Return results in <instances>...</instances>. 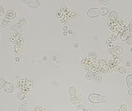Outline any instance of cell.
I'll list each match as a JSON object with an SVG mask.
<instances>
[{"label":"cell","instance_id":"obj_1","mask_svg":"<svg viewBox=\"0 0 132 111\" xmlns=\"http://www.w3.org/2000/svg\"><path fill=\"white\" fill-rule=\"evenodd\" d=\"M89 100L92 103H103L105 101V97L98 93H92L89 95Z\"/></svg>","mask_w":132,"mask_h":111},{"label":"cell","instance_id":"obj_2","mask_svg":"<svg viewBox=\"0 0 132 111\" xmlns=\"http://www.w3.org/2000/svg\"><path fill=\"white\" fill-rule=\"evenodd\" d=\"M30 82H31V81H28V80H23V81H20L19 82V84H18V86H19V89H21L22 91L21 92H28L29 90H30V86H28V84L30 83Z\"/></svg>","mask_w":132,"mask_h":111},{"label":"cell","instance_id":"obj_3","mask_svg":"<svg viewBox=\"0 0 132 111\" xmlns=\"http://www.w3.org/2000/svg\"><path fill=\"white\" fill-rule=\"evenodd\" d=\"M23 3L31 8H38L40 5V2L38 0H23Z\"/></svg>","mask_w":132,"mask_h":111},{"label":"cell","instance_id":"obj_4","mask_svg":"<svg viewBox=\"0 0 132 111\" xmlns=\"http://www.w3.org/2000/svg\"><path fill=\"white\" fill-rule=\"evenodd\" d=\"M87 15H88V17H91V18H94V17H97V16L99 15V9H91L90 10H88V12H87Z\"/></svg>","mask_w":132,"mask_h":111},{"label":"cell","instance_id":"obj_5","mask_svg":"<svg viewBox=\"0 0 132 111\" xmlns=\"http://www.w3.org/2000/svg\"><path fill=\"white\" fill-rule=\"evenodd\" d=\"M127 84L128 87V93L132 95V75H128L127 77Z\"/></svg>","mask_w":132,"mask_h":111},{"label":"cell","instance_id":"obj_6","mask_svg":"<svg viewBox=\"0 0 132 111\" xmlns=\"http://www.w3.org/2000/svg\"><path fill=\"white\" fill-rule=\"evenodd\" d=\"M117 17H118V15H117V12H115V11H112L109 13V20L110 21H115L117 19Z\"/></svg>","mask_w":132,"mask_h":111},{"label":"cell","instance_id":"obj_7","mask_svg":"<svg viewBox=\"0 0 132 111\" xmlns=\"http://www.w3.org/2000/svg\"><path fill=\"white\" fill-rule=\"evenodd\" d=\"M4 90L6 91L7 92H11L14 91V85L12 84V83H7V85H6V87L4 88Z\"/></svg>","mask_w":132,"mask_h":111},{"label":"cell","instance_id":"obj_8","mask_svg":"<svg viewBox=\"0 0 132 111\" xmlns=\"http://www.w3.org/2000/svg\"><path fill=\"white\" fill-rule=\"evenodd\" d=\"M130 35V32H129V30H126V31H124L122 32V34H121V39H122L123 41H126L128 36Z\"/></svg>","mask_w":132,"mask_h":111},{"label":"cell","instance_id":"obj_9","mask_svg":"<svg viewBox=\"0 0 132 111\" xmlns=\"http://www.w3.org/2000/svg\"><path fill=\"white\" fill-rule=\"evenodd\" d=\"M111 52L115 53L116 55H120V54H122L123 49H122V47H120V46H115V47H114L113 49L111 50Z\"/></svg>","mask_w":132,"mask_h":111},{"label":"cell","instance_id":"obj_10","mask_svg":"<svg viewBox=\"0 0 132 111\" xmlns=\"http://www.w3.org/2000/svg\"><path fill=\"white\" fill-rule=\"evenodd\" d=\"M15 16H16V13H15L13 10H9V11L6 13V18H8L9 19V18H15Z\"/></svg>","mask_w":132,"mask_h":111},{"label":"cell","instance_id":"obj_11","mask_svg":"<svg viewBox=\"0 0 132 111\" xmlns=\"http://www.w3.org/2000/svg\"><path fill=\"white\" fill-rule=\"evenodd\" d=\"M101 79H102V77H101V74L100 73H95L94 76H93V81H94L96 83H99L101 82Z\"/></svg>","mask_w":132,"mask_h":111},{"label":"cell","instance_id":"obj_12","mask_svg":"<svg viewBox=\"0 0 132 111\" xmlns=\"http://www.w3.org/2000/svg\"><path fill=\"white\" fill-rule=\"evenodd\" d=\"M68 93L70 94V96H76V89L74 87H69L68 89Z\"/></svg>","mask_w":132,"mask_h":111},{"label":"cell","instance_id":"obj_13","mask_svg":"<svg viewBox=\"0 0 132 111\" xmlns=\"http://www.w3.org/2000/svg\"><path fill=\"white\" fill-rule=\"evenodd\" d=\"M96 56H97V55H96V53H94V52H91L89 55H88V58L90 59V60H94V59H96Z\"/></svg>","mask_w":132,"mask_h":111},{"label":"cell","instance_id":"obj_14","mask_svg":"<svg viewBox=\"0 0 132 111\" xmlns=\"http://www.w3.org/2000/svg\"><path fill=\"white\" fill-rule=\"evenodd\" d=\"M93 76H94V73H92V71H88L87 74L85 75V78L86 80H91V79H93Z\"/></svg>","mask_w":132,"mask_h":111},{"label":"cell","instance_id":"obj_15","mask_svg":"<svg viewBox=\"0 0 132 111\" xmlns=\"http://www.w3.org/2000/svg\"><path fill=\"white\" fill-rule=\"evenodd\" d=\"M99 13H100L101 15L104 16V15H106V14L108 13V9H107V8H102V9L99 10Z\"/></svg>","mask_w":132,"mask_h":111},{"label":"cell","instance_id":"obj_16","mask_svg":"<svg viewBox=\"0 0 132 111\" xmlns=\"http://www.w3.org/2000/svg\"><path fill=\"white\" fill-rule=\"evenodd\" d=\"M7 82L5 81V80H3L2 78H0V88H2V89H4L5 87H6V85H7Z\"/></svg>","mask_w":132,"mask_h":111},{"label":"cell","instance_id":"obj_17","mask_svg":"<svg viewBox=\"0 0 132 111\" xmlns=\"http://www.w3.org/2000/svg\"><path fill=\"white\" fill-rule=\"evenodd\" d=\"M56 16H57V18H60V19H62V18H64V15H63V12H61L60 10H57V12H56Z\"/></svg>","mask_w":132,"mask_h":111},{"label":"cell","instance_id":"obj_18","mask_svg":"<svg viewBox=\"0 0 132 111\" xmlns=\"http://www.w3.org/2000/svg\"><path fill=\"white\" fill-rule=\"evenodd\" d=\"M106 62H105V60L104 59H101L100 61H99V67H100V69H103L104 68L105 66H106Z\"/></svg>","mask_w":132,"mask_h":111},{"label":"cell","instance_id":"obj_19","mask_svg":"<svg viewBox=\"0 0 132 111\" xmlns=\"http://www.w3.org/2000/svg\"><path fill=\"white\" fill-rule=\"evenodd\" d=\"M18 98H19V100H23L24 98H25V92H19V93H18Z\"/></svg>","mask_w":132,"mask_h":111},{"label":"cell","instance_id":"obj_20","mask_svg":"<svg viewBox=\"0 0 132 111\" xmlns=\"http://www.w3.org/2000/svg\"><path fill=\"white\" fill-rule=\"evenodd\" d=\"M118 71H119V73L120 74H126V72H127V69H126L125 67H120V68L118 69Z\"/></svg>","mask_w":132,"mask_h":111},{"label":"cell","instance_id":"obj_21","mask_svg":"<svg viewBox=\"0 0 132 111\" xmlns=\"http://www.w3.org/2000/svg\"><path fill=\"white\" fill-rule=\"evenodd\" d=\"M2 24H3L4 26H7V25H9V19L8 18H3V20H2Z\"/></svg>","mask_w":132,"mask_h":111},{"label":"cell","instance_id":"obj_22","mask_svg":"<svg viewBox=\"0 0 132 111\" xmlns=\"http://www.w3.org/2000/svg\"><path fill=\"white\" fill-rule=\"evenodd\" d=\"M68 13H69V14H68V15H69V16H68L69 18H75L76 16H77V13H76L75 11H69Z\"/></svg>","mask_w":132,"mask_h":111},{"label":"cell","instance_id":"obj_23","mask_svg":"<svg viewBox=\"0 0 132 111\" xmlns=\"http://www.w3.org/2000/svg\"><path fill=\"white\" fill-rule=\"evenodd\" d=\"M70 101H71L72 104H77L78 99H77V97H76V96H70Z\"/></svg>","mask_w":132,"mask_h":111},{"label":"cell","instance_id":"obj_24","mask_svg":"<svg viewBox=\"0 0 132 111\" xmlns=\"http://www.w3.org/2000/svg\"><path fill=\"white\" fill-rule=\"evenodd\" d=\"M77 110L78 111H84L85 110V106L83 105H79L78 107H77Z\"/></svg>","mask_w":132,"mask_h":111},{"label":"cell","instance_id":"obj_25","mask_svg":"<svg viewBox=\"0 0 132 111\" xmlns=\"http://www.w3.org/2000/svg\"><path fill=\"white\" fill-rule=\"evenodd\" d=\"M110 58L111 59H115V58H117V55L115 53H114V52H111L110 53Z\"/></svg>","mask_w":132,"mask_h":111},{"label":"cell","instance_id":"obj_26","mask_svg":"<svg viewBox=\"0 0 132 111\" xmlns=\"http://www.w3.org/2000/svg\"><path fill=\"white\" fill-rule=\"evenodd\" d=\"M127 43H128L129 46H132V34L131 35H129L128 38L127 39Z\"/></svg>","mask_w":132,"mask_h":111},{"label":"cell","instance_id":"obj_27","mask_svg":"<svg viewBox=\"0 0 132 111\" xmlns=\"http://www.w3.org/2000/svg\"><path fill=\"white\" fill-rule=\"evenodd\" d=\"M60 11H61V12H63V13H64V12H66V11H67V9H66V7L65 6V5H62V6H61V9H60Z\"/></svg>","mask_w":132,"mask_h":111},{"label":"cell","instance_id":"obj_28","mask_svg":"<svg viewBox=\"0 0 132 111\" xmlns=\"http://www.w3.org/2000/svg\"><path fill=\"white\" fill-rule=\"evenodd\" d=\"M117 36H118V33L117 32H114L113 34L111 35V40L113 41V40H115L116 38H117Z\"/></svg>","mask_w":132,"mask_h":111},{"label":"cell","instance_id":"obj_29","mask_svg":"<svg viewBox=\"0 0 132 111\" xmlns=\"http://www.w3.org/2000/svg\"><path fill=\"white\" fill-rule=\"evenodd\" d=\"M19 111H26V106H25V105H21V106H19Z\"/></svg>","mask_w":132,"mask_h":111},{"label":"cell","instance_id":"obj_30","mask_svg":"<svg viewBox=\"0 0 132 111\" xmlns=\"http://www.w3.org/2000/svg\"><path fill=\"white\" fill-rule=\"evenodd\" d=\"M118 111H127V106L126 105H122Z\"/></svg>","mask_w":132,"mask_h":111},{"label":"cell","instance_id":"obj_31","mask_svg":"<svg viewBox=\"0 0 132 111\" xmlns=\"http://www.w3.org/2000/svg\"><path fill=\"white\" fill-rule=\"evenodd\" d=\"M101 4H108L109 3V1H107V0H100L99 1Z\"/></svg>","mask_w":132,"mask_h":111},{"label":"cell","instance_id":"obj_32","mask_svg":"<svg viewBox=\"0 0 132 111\" xmlns=\"http://www.w3.org/2000/svg\"><path fill=\"white\" fill-rule=\"evenodd\" d=\"M4 14V9H3V8L0 6V16H2Z\"/></svg>","mask_w":132,"mask_h":111},{"label":"cell","instance_id":"obj_33","mask_svg":"<svg viewBox=\"0 0 132 111\" xmlns=\"http://www.w3.org/2000/svg\"><path fill=\"white\" fill-rule=\"evenodd\" d=\"M129 32H132V21H130V24H129Z\"/></svg>","mask_w":132,"mask_h":111},{"label":"cell","instance_id":"obj_34","mask_svg":"<svg viewBox=\"0 0 132 111\" xmlns=\"http://www.w3.org/2000/svg\"><path fill=\"white\" fill-rule=\"evenodd\" d=\"M63 29H64V30H65V31H66V30H67V28H66V26H64V28H63Z\"/></svg>","mask_w":132,"mask_h":111},{"label":"cell","instance_id":"obj_35","mask_svg":"<svg viewBox=\"0 0 132 111\" xmlns=\"http://www.w3.org/2000/svg\"><path fill=\"white\" fill-rule=\"evenodd\" d=\"M84 111H92V110H91V109H85Z\"/></svg>","mask_w":132,"mask_h":111},{"label":"cell","instance_id":"obj_36","mask_svg":"<svg viewBox=\"0 0 132 111\" xmlns=\"http://www.w3.org/2000/svg\"><path fill=\"white\" fill-rule=\"evenodd\" d=\"M130 53L132 54V48H131V50H130Z\"/></svg>","mask_w":132,"mask_h":111}]
</instances>
